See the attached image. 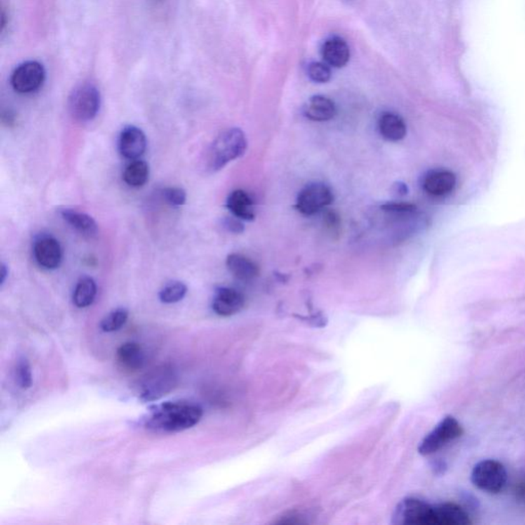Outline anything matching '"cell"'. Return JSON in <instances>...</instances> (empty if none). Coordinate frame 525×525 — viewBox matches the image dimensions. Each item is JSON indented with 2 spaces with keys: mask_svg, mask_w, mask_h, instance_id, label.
Listing matches in <instances>:
<instances>
[{
  "mask_svg": "<svg viewBox=\"0 0 525 525\" xmlns=\"http://www.w3.org/2000/svg\"><path fill=\"white\" fill-rule=\"evenodd\" d=\"M224 225H225V227L230 232L236 233V234H239V233H242L244 231V224L241 223L240 219L234 216L226 218L225 221H224Z\"/></svg>",
  "mask_w": 525,
  "mask_h": 525,
  "instance_id": "31",
  "label": "cell"
},
{
  "mask_svg": "<svg viewBox=\"0 0 525 525\" xmlns=\"http://www.w3.org/2000/svg\"><path fill=\"white\" fill-rule=\"evenodd\" d=\"M304 114L312 121H329L336 116V107L331 99L324 96H314L306 104Z\"/></svg>",
  "mask_w": 525,
  "mask_h": 525,
  "instance_id": "17",
  "label": "cell"
},
{
  "mask_svg": "<svg viewBox=\"0 0 525 525\" xmlns=\"http://www.w3.org/2000/svg\"><path fill=\"white\" fill-rule=\"evenodd\" d=\"M178 379L173 367L162 366L146 374L136 385L143 401H155L175 389Z\"/></svg>",
  "mask_w": 525,
  "mask_h": 525,
  "instance_id": "3",
  "label": "cell"
},
{
  "mask_svg": "<svg viewBox=\"0 0 525 525\" xmlns=\"http://www.w3.org/2000/svg\"><path fill=\"white\" fill-rule=\"evenodd\" d=\"M379 131L385 140L399 142L406 136V124L398 114L385 112L379 119Z\"/></svg>",
  "mask_w": 525,
  "mask_h": 525,
  "instance_id": "20",
  "label": "cell"
},
{
  "mask_svg": "<svg viewBox=\"0 0 525 525\" xmlns=\"http://www.w3.org/2000/svg\"><path fill=\"white\" fill-rule=\"evenodd\" d=\"M393 522L396 524L435 525L434 506L416 498H407L397 506Z\"/></svg>",
  "mask_w": 525,
  "mask_h": 525,
  "instance_id": "7",
  "label": "cell"
},
{
  "mask_svg": "<svg viewBox=\"0 0 525 525\" xmlns=\"http://www.w3.org/2000/svg\"><path fill=\"white\" fill-rule=\"evenodd\" d=\"M516 493L518 498L525 501V482L518 484Z\"/></svg>",
  "mask_w": 525,
  "mask_h": 525,
  "instance_id": "34",
  "label": "cell"
},
{
  "mask_svg": "<svg viewBox=\"0 0 525 525\" xmlns=\"http://www.w3.org/2000/svg\"><path fill=\"white\" fill-rule=\"evenodd\" d=\"M96 296V284L91 277H82L77 282L73 293V303L76 307L86 308L91 306Z\"/></svg>",
  "mask_w": 525,
  "mask_h": 525,
  "instance_id": "22",
  "label": "cell"
},
{
  "mask_svg": "<svg viewBox=\"0 0 525 525\" xmlns=\"http://www.w3.org/2000/svg\"><path fill=\"white\" fill-rule=\"evenodd\" d=\"M321 55L327 65L334 68H342L350 60L349 46L341 37H331L324 42Z\"/></svg>",
  "mask_w": 525,
  "mask_h": 525,
  "instance_id": "14",
  "label": "cell"
},
{
  "mask_svg": "<svg viewBox=\"0 0 525 525\" xmlns=\"http://www.w3.org/2000/svg\"><path fill=\"white\" fill-rule=\"evenodd\" d=\"M147 148V139L142 129L129 126L122 129L119 136V151L126 159H140Z\"/></svg>",
  "mask_w": 525,
  "mask_h": 525,
  "instance_id": "11",
  "label": "cell"
},
{
  "mask_svg": "<svg viewBox=\"0 0 525 525\" xmlns=\"http://www.w3.org/2000/svg\"><path fill=\"white\" fill-rule=\"evenodd\" d=\"M16 381L19 387L22 389H29L32 386L33 378L31 366L26 359H21L16 362Z\"/></svg>",
  "mask_w": 525,
  "mask_h": 525,
  "instance_id": "26",
  "label": "cell"
},
{
  "mask_svg": "<svg viewBox=\"0 0 525 525\" xmlns=\"http://www.w3.org/2000/svg\"><path fill=\"white\" fill-rule=\"evenodd\" d=\"M456 178L454 173L446 169H435L425 176L423 188L432 196H444L449 194L456 187Z\"/></svg>",
  "mask_w": 525,
  "mask_h": 525,
  "instance_id": "13",
  "label": "cell"
},
{
  "mask_svg": "<svg viewBox=\"0 0 525 525\" xmlns=\"http://www.w3.org/2000/svg\"><path fill=\"white\" fill-rule=\"evenodd\" d=\"M33 251L35 260L46 269H56L62 263V247L60 242L54 237H40L35 241Z\"/></svg>",
  "mask_w": 525,
  "mask_h": 525,
  "instance_id": "10",
  "label": "cell"
},
{
  "mask_svg": "<svg viewBox=\"0 0 525 525\" xmlns=\"http://www.w3.org/2000/svg\"><path fill=\"white\" fill-rule=\"evenodd\" d=\"M334 194L331 188L324 183H313L306 186L299 193L296 209L305 216H313L333 204Z\"/></svg>",
  "mask_w": 525,
  "mask_h": 525,
  "instance_id": "8",
  "label": "cell"
},
{
  "mask_svg": "<svg viewBox=\"0 0 525 525\" xmlns=\"http://www.w3.org/2000/svg\"><path fill=\"white\" fill-rule=\"evenodd\" d=\"M246 134L239 128L222 131L209 147L206 157L207 169L218 171L233 160L239 159L246 151Z\"/></svg>",
  "mask_w": 525,
  "mask_h": 525,
  "instance_id": "2",
  "label": "cell"
},
{
  "mask_svg": "<svg viewBox=\"0 0 525 525\" xmlns=\"http://www.w3.org/2000/svg\"><path fill=\"white\" fill-rule=\"evenodd\" d=\"M463 434V428L456 418L447 416L427 435L420 446L419 453L422 456H430L446 446Z\"/></svg>",
  "mask_w": 525,
  "mask_h": 525,
  "instance_id": "6",
  "label": "cell"
},
{
  "mask_svg": "<svg viewBox=\"0 0 525 525\" xmlns=\"http://www.w3.org/2000/svg\"><path fill=\"white\" fill-rule=\"evenodd\" d=\"M202 411L199 404L189 401L164 402L150 407L144 416L143 426L157 433H176L191 429L201 420Z\"/></svg>",
  "mask_w": 525,
  "mask_h": 525,
  "instance_id": "1",
  "label": "cell"
},
{
  "mask_svg": "<svg viewBox=\"0 0 525 525\" xmlns=\"http://www.w3.org/2000/svg\"><path fill=\"white\" fill-rule=\"evenodd\" d=\"M226 206L231 214L240 220L253 221L255 219V206L251 195L244 190H235L228 196Z\"/></svg>",
  "mask_w": 525,
  "mask_h": 525,
  "instance_id": "18",
  "label": "cell"
},
{
  "mask_svg": "<svg viewBox=\"0 0 525 525\" xmlns=\"http://www.w3.org/2000/svg\"><path fill=\"white\" fill-rule=\"evenodd\" d=\"M149 179V166L143 160L131 162L124 173V182L134 188L142 187Z\"/></svg>",
  "mask_w": 525,
  "mask_h": 525,
  "instance_id": "23",
  "label": "cell"
},
{
  "mask_svg": "<svg viewBox=\"0 0 525 525\" xmlns=\"http://www.w3.org/2000/svg\"><path fill=\"white\" fill-rule=\"evenodd\" d=\"M60 215L63 220L69 224L75 230L79 231L84 236H96L98 233V225L96 221L88 214L75 211L72 209H62Z\"/></svg>",
  "mask_w": 525,
  "mask_h": 525,
  "instance_id": "21",
  "label": "cell"
},
{
  "mask_svg": "<svg viewBox=\"0 0 525 525\" xmlns=\"http://www.w3.org/2000/svg\"><path fill=\"white\" fill-rule=\"evenodd\" d=\"M393 191L397 193L398 195L407 194V186L406 184L398 182L393 187Z\"/></svg>",
  "mask_w": 525,
  "mask_h": 525,
  "instance_id": "32",
  "label": "cell"
},
{
  "mask_svg": "<svg viewBox=\"0 0 525 525\" xmlns=\"http://www.w3.org/2000/svg\"><path fill=\"white\" fill-rule=\"evenodd\" d=\"M100 91L94 84H84L72 91L69 98V112L79 122L95 119L100 110Z\"/></svg>",
  "mask_w": 525,
  "mask_h": 525,
  "instance_id": "5",
  "label": "cell"
},
{
  "mask_svg": "<svg viewBox=\"0 0 525 525\" xmlns=\"http://www.w3.org/2000/svg\"><path fill=\"white\" fill-rule=\"evenodd\" d=\"M508 474L505 466L496 460H484L477 463L471 473V481L477 489L489 494H499L507 484Z\"/></svg>",
  "mask_w": 525,
  "mask_h": 525,
  "instance_id": "4",
  "label": "cell"
},
{
  "mask_svg": "<svg viewBox=\"0 0 525 525\" xmlns=\"http://www.w3.org/2000/svg\"><path fill=\"white\" fill-rule=\"evenodd\" d=\"M116 359L121 369L133 373L145 366V351L140 344L126 342L117 349Z\"/></svg>",
  "mask_w": 525,
  "mask_h": 525,
  "instance_id": "15",
  "label": "cell"
},
{
  "mask_svg": "<svg viewBox=\"0 0 525 525\" xmlns=\"http://www.w3.org/2000/svg\"><path fill=\"white\" fill-rule=\"evenodd\" d=\"M187 286L181 281H171L160 291L159 300L164 304H175L182 301L187 294Z\"/></svg>",
  "mask_w": 525,
  "mask_h": 525,
  "instance_id": "25",
  "label": "cell"
},
{
  "mask_svg": "<svg viewBox=\"0 0 525 525\" xmlns=\"http://www.w3.org/2000/svg\"><path fill=\"white\" fill-rule=\"evenodd\" d=\"M8 275H9L8 267H6V264L2 263L1 268H0V284H1V286H4V281H6V277H8Z\"/></svg>",
  "mask_w": 525,
  "mask_h": 525,
  "instance_id": "33",
  "label": "cell"
},
{
  "mask_svg": "<svg viewBox=\"0 0 525 525\" xmlns=\"http://www.w3.org/2000/svg\"><path fill=\"white\" fill-rule=\"evenodd\" d=\"M164 199H166L167 204L171 206H183L187 199V195L181 188H166L162 191Z\"/></svg>",
  "mask_w": 525,
  "mask_h": 525,
  "instance_id": "28",
  "label": "cell"
},
{
  "mask_svg": "<svg viewBox=\"0 0 525 525\" xmlns=\"http://www.w3.org/2000/svg\"><path fill=\"white\" fill-rule=\"evenodd\" d=\"M308 75L313 81L319 84H326L331 79V71L329 65L320 62H313L308 66Z\"/></svg>",
  "mask_w": 525,
  "mask_h": 525,
  "instance_id": "27",
  "label": "cell"
},
{
  "mask_svg": "<svg viewBox=\"0 0 525 525\" xmlns=\"http://www.w3.org/2000/svg\"><path fill=\"white\" fill-rule=\"evenodd\" d=\"M324 225L331 235H338L341 229V218L338 213L334 211H327L324 214Z\"/></svg>",
  "mask_w": 525,
  "mask_h": 525,
  "instance_id": "30",
  "label": "cell"
},
{
  "mask_svg": "<svg viewBox=\"0 0 525 525\" xmlns=\"http://www.w3.org/2000/svg\"><path fill=\"white\" fill-rule=\"evenodd\" d=\"M46 79V70L37 61H28L16 68L11 84L16 93L30 94L37 91Z\"/></svg>",
  "mask_w": 525,
  "mask_h": 525,
  "instance_id": "9",
  "label": "cell"
},
{
  "mask_svg": "<svg viewBox=\"0 0 525 525\" xmlns=\"http://www.w3.org/2000/svg\"><path fill=\"white\" fill-rule=\"evenodd\" d=\"M435 525L471 524L469 515L463 508L454 503L434 506Z\"/></svg>",
  "mask_w": 525,
  "mask_h": 525,
  "instance_id": "19",
  "label": "cell"
},
{
  "mask_svg": "<svg viewBox=\"0 0 525 525\" xmlns=\"http://www.w3.org/2000/svg\"><path fill=\"white\" fill-rule=\"evenodd\" d=\"M381 209L385 211L394 214H414L416 213V206L414 204H406V202H387L383 204Z\"/></svg>",
  "mask_w": 525,
  "mask_h": 525,
  "instance_id": "29",
  "label": "cell"
},
{
  "mask_svg": "<svg viewBox=\"0 0 525 525\" xmlns=\"http://www.w3.org/2000/svg\"><path fill=\"white\" fill-rule=\"evenodd\" d=\"M129 319V311L126 308H117L106 315L101 321V329L105 333L119 331Z\"/></svg>",
  "mask_w": 525,
  "mask_h": 525,
  "instance_id": "24",
  "label": "cell"
},
{
  "mask_svg": "<svg viewBox=\"0 0 525 525\" xmlns=\"http://www.w3.org/2000/svg\"><path fill=\"white\" fill-rule=\"evenodd\" d=\"M226 265L231 274L241 281H251L260 274L259 266L253 260L241 254H230L226 260Z\"/></svg>",
  "mask_w": 525,
  "mask_h": 525,
  "instance_id": "16",
  "label": "cell"
},
{
  "mask_svg": "<svg viewBox=\"0 0 525 525\" xmlns=\"http://www.w3.org/2000/svg\"><path fill=\"white\" fill-rule=\"evenodd\" d=\"M244 298L236 289L220 287L216 289L213 300V310L220 316L237 314L244 308Z\"/></svg>",
  "mask_w": 525,
  "mask_h": 525,
  "instance_id": "12",
  "label": "cell"
}]
</instances>
